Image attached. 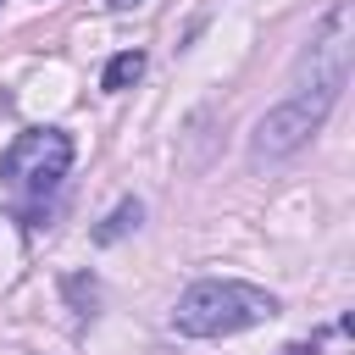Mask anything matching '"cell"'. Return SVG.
<instances>
[{
	"label": "cell",
	"instance_id": "cell-1",
	"mask_svg": "<svg viewBox=\"0 0 355 355\" xmlns=\"http://www.w3.org/2000/svg\"><path fill=\"white\" fill-rule=\"evenodd\" d=\"M272 316H277V300L266 288H255L244 277H200L178 294L172 327L183 338H227V333H244Z\"/></svg>",
	"mask_w": 355,
	"mask_h": 355
},
{
	"label": "cell",
	"instance_id": "cell-2",
	"mask_svg": "<svg viewBox=\"0 0 355 355\" xmlns=\"http://www.w3.org/2000/svg\"><path fill=\"white\" fill-rule=\"evenodd\" d=\"M67 166H72V139H67L61 128H22V133L6 144V155H0V183L17 189L22 200L44 205V200L61 189Z\"/></svg>",
	"mask_w": 355,
	"mask_h": 355
},
{
	"label": "cell",
	"instance_id": "cell-3",
	"mask_svg": "<svg viewBox=\"0 0 355 355\" xmlns=\"http://www.w3.org/2000/svg\"><path fill=\"white\" fill-rule=\"evenodd\" d=\"M333 100L338 94H322V89H300V94H288L283 105H272L261 122H255V155H266V161H277V155H294L322 122H327V111H333Z\"/></svg>",
	"mask_w": 355,
	"mask_h": 355
},
{
	"label": "cell",
	"instance_id": "cell-4",
	"mask_svg": "<svg viewBox=\"0 0 355 355\" xmlns=\"http://www.w3.org/2000/svg\"><path fill=\"white\" fill-rule=\"evenodd\" d=\"M139 72H144V50H122V55H111L105 61V89L116 94V89H128V83H139Z\"/></svg>",
	"mask_w": 355,
	"mask_h": 355
},
{
	"label": "cell",
	"instance_id": "cell-5",
	"mask_svg": "<svg viewBox=\"0 0 355 355\" xmlns=\"http://www.w3.org/2000/svg\"><path fill=\"white\" fill-rule=\"evenodd\" d=\"M139 216H144V205H139V200H122V205H116V211L94 227V244H116L128 227H139Z\"/></svg>",
	"mask_w": 355,
	"mask_h": 355
},
{
	"label": "cell",
	"instance_id": "cell-6",
	"mask_svg": "<svg viewBox=\"0 0 355 355\" xmlns=\"http://www.w3.org/2000/svg\"><path fill=\"white\" fill-rule=\"evenodd\" d=\"M67 300L78 305V316H94V300H100V288H94V277H83V272H72V277H67Z\"/></svg>",
	"mask_w": 355,
	"mask_h": 355
},
{
	"label": "cell",
	"instance_id": "cell-7",
	"mask_svg": "<svg viewBox=\"0 0 355 355\" xmlns=\"http://www.w3.org/2000/svg\"><path fill=\"white\" fill-rule=\"evenodd\" d=\"M283 355H316V338H311V344H288Z\"/></svg>",
	"mask_w": 355,
	"mask_h": 355
},
{
	"label": "cell",
	"instance_id": "cell-8",
	"mask_svg": "<svg viewBox=\"0 0 355 355\" xmlns=\"http://www.w3.org/2000/svg\"><path fill=\"white\" fill-rule=\"evenodd\" d=\"M111 11H133V6H144V0H105Z\"/></svg>",
	"mask_w": 355,
	"mask_h": 355
}]
</instances>
